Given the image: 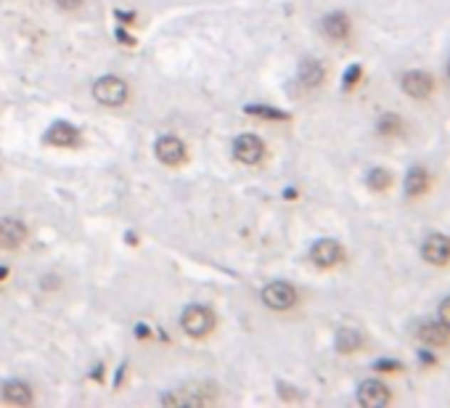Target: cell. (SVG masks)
<instances>
[{
	"mask_svg": "<svg viewBox=\"0 0 450 408\" xmlns=\"http://www.w3.org/2000/svg\"><path fill=\"white\" fill-rule=\"evenodd\" d=\"M93 98L103 106H120V103L127 101V83L122 77H114V74L98 77L93 83Z\"/></svg>",
	"mask_w": 450,
	"mask_h": 408,
	"instance_id": "cell-2",
	"label": "cell"
},
{
	"mask_svg": "<svg viewBox=\"0 0 450 408\" xmlns=\"http://www.w3.org/2000/svg\"><path fill=\"white\" fill-rule=\"evenodd\" d=\"M77 141H80V133H77V128H72L69 122H53L46 133V143H51V146L66 148V146H75Z\"/></svg>",
	"mask_w": 450,
	"mask_h": 408,
	"instance_id": "cell-11",
	"label": "cell"
},
{
	"mask_svg": "<svg viewBox=\"0 0 450 408\" xmlns=\"http://www.w3.org/2000/svg\"><path fill=\"white\" fill-rule=\"evenodd\" d=\"M9 276V268H0V278H6Z\"/></svg>",
	"mask_w": 450,
	"mask_h": 408,
	"instance_id": "cell-26",
	"label": "cell"
},
{
	"mask_svg": "<svg viewBox=\"0 0 450 408\" xmlns=\"http://www.w3.org/2000/svg\"><path fill=\"white\" fill-rule=\"evenodd\" d=\"M434 88L431 77L427 72H408L403 77V91L411 96V98H427Z\"/></svg>",
	"mask_w": 450,
	"mask_h": 408,
	"instance_id": "cell-12",
	"label": "cell"
},
{
	"mask_svg": "<svg viewBox=\"0 0 450 408\" xmlns=\"http://www.w3.org/2000/svg\"><path fill=\"white\" fill-rule=\"evenodd\" d=\"M310 260L318 265V268H334L339 265L342 260H345V250H342V244L334 239H320L313 244V250H310Z\"/></svg>",
	"mask_w": 450,
	"mask_h": 408,
	"instance_id": "cell-4",
	"label": "cell"
},
{
	"mask_svg": "<svg viewBox=\"0 0 450 408\" xmlns=\"http://www.w3.org/2000/svg\"><path fill=\"white\" fill-rule=\"evenodd\" d=\"M424 260L431 262V265H445L450 260V239L448 236H440V233H434L429 239L424 241Z\"/></svg>",
	"mask_w": 450,
	"mask_h": 408,
	"instance_id": "cell-10",
	"label": "cell"
},
{
	"mask_svg": "<svg viewBox=\"0 0 450 408\" xmlns=\"http://www.w3.org/2000/svg\"><path fill=\"white\" fill-rule=\"evenodd\" d=\"M448 77H450V64H448Z\"/></svg>",
	"mask_w": 450,
	"mask_h": 408,
	"instance_id": "cell-27",
	"label": "cell"
},
{
	"mask_svg": "<svg viewBox=\"0 0 450 408\" xmlns=\"http://www.w3.org/2000/svg\"><path fill=\"white\" fill-rule=\"evenodd\" d=\"M323 32H326L331 40H345L350 35V19L345 14H328L323 19Z\"/></svg>",
	"mask_w": 450,
	"mask_h": 408,
	"instance_id": "cell-15",
	"label": "cell"
},
{
	"mask_svg": "<svg viewBox=\"0 0 450 408\" xmlns=\"http://www.w3.org/2000/svg\"><path fill=\"white\" fill-rule=\"evenodd\" d=\"M0 395H3L6 403H14V406H27V403H32V392H29V387L24 382H6Z\"/></svg>",
	"mask_w": 450,
	"mask_h": 408,
	"instance_id": "cell-14",
	"label": "cell"
},
{
	"mask_svg": "<svg viewBox=\"0 0 450 408\" xmlns=\"http://www.w3.org/2000/svg\"><path fill=\"white\" fill-rule=\"evenodd\" d=\"M154 154L159 159L162 165H169V167H178L186 162V146H183V141L175 138V136H162L157 141V146H154Z\"/></svg>",
	"mask_w": 450,
	"mask_h": 408,
	"instance_id": "cell-6",
	"label": "cell"
},
{
	"mask_svg": "<svg viewBox=\"0 0 450 408\" xmlns=\"http://www.w3.org/2000/svg\"><path fill=\"white\" fill-rule=\"evenodd\" d=\"M27 239L24 223L16 218H0V250H16Z\"/></svg>",
	"mask_w": 450,
	"mask_h": 408,
	"instance_id": "cell-7",
	"label": "cell"
},
{
	"mask_svg": "<svg viewBox=\"0 0 450 408\" xmlns=\"http://www.w3.org/2000/svg\"><path fill=\"white\" fill-rule=\"evenodd\" d=\"M217 398V389L212 384H188L180 392L164 395V406H204Z\"/></svg>",
	"mask_w": 450,
	"mask_h": 408,
	"instance_id": "cell-3",
	"label": "cell"
},
{
	"mask_svg": "<svg viewBox=\"0 0 450 408\" xmlns=\"http://www.w3.org/2000/svg\"><path fill=\"white\" fill-rule=\"evenodd\" d=\"M376 369L379 371H394V369H400V363L397 361H379L376 363Z\"/></svg>",
	"mask_w": 450,
	"mask_h": 408,
	"instance_id": "cell-24",
	"label": "cell"
},
{
	"mask_svg": "<svg viewBox=\"0 0 450 408\" xmlns=\"http://www.w3.org/2000/svg\"><path fill=\"white\" fill-rule=\"evenodd\" d=\"M389 183H392V175H389V170H384V167H376V170L368 173V188H374V191H387Z\"/></svg>",
	"mask_w": 450,
	"mask_h": 408,
	"instance_id": "cell-19",
	"label": "cell"
},
{
	"mask_svg": "<svg viewBox=\"0 0 450 408\" xmlns=\"http://www.w3.org/2000/svg\"><path fill=\"white\" fill-rule=\"evenodd\" d=\"M56 6H61V9H80L83 0H56Z\"/></svg>",
	"mask_w": 450,
	"mask_h": 408,
	"instance_id": "cell-25",
	"label": "cell"
},
{
	"mask_svg": "<svg viewBox=\"0 0 450 408\" xmlns=\"http://www.w3.org/2000/svg\"><path fill=\"white\" fill-rule=\"evenodd\" d=\"M234 154L236 159L244 162V165H257L265 154V146L257 136H241V138H236L234 143Z\"/></svg>",
	"mask_w": 450,
	"mask_h": 408,
	"instance_id": "cell-9",
	"label": "cell"
},
{
	"mask_svg": "<svg viewBox=\"0 0 450 408\" xmlns=\"http://www.w3.org/2000/svg\"><path fill=\"white\" fill-rule=\"evenodd\" d=\"M376 128H379V133L382 136H397L400 133V128H403V122H400V117H394V114H382L379 117V122H376Z\"/></svg>",
	"mask_w": 450,
	"mask_h": 408,
	"instance_id": "cell-20",
	"label": "cell"
},
{
	"mask_svg": "<svg viewBox=\"0 0 450 408\" xmlns=\"http://www.w3.org/2000/svg\"><path fill=\"white\" fill-rule=\"evenodd\" d=\"M300 83L305 88H315V85L323 83V64L315 58H305L300 64Z\"/></svg>",
	"mask_w": 450,
	"mask_h": 408,
	"instance_id": "cell-16",
	"label": "cell"
},
{
	"mask_svg": "<svg viewBox=\"0 0 450 408\" xmlns=\"http://www.w3.org/2000/svg\"><path fill=\"white\" fill-rule=\"evenodd\" d=\"M360 80V66H350L347 69V74H345V88H352V85Z\"/></svg>",
	"mask_w": 450,
	"mask_h": 408,
	"instance_id": "cell-22",
	"label": "cell"
},
{
	"mask_svg": "<svg viewBox=\"0 0 450 408\" xmlns=\"http://www.w3.org/2000/svg\"><path fill=\"white\" fill-rule=\"evenodd\" d=\"M357 403L366 408H382L389 403V389H387L382 382L368 379L357 387Z\"/></svg>",
	"mask_w": 450,
	"mask_h": 408,
	"instance_id": "cell-8",
	"label": "cell"
},
{
	"mask_svg": "<svg viewBox=\"0 0 450 408\" xmlns=\"http://www.w3.org/2000/svg\"><path fill=\"white\" fill-rule=\"evenodd\" d=\"M263 302L273 310H289L297 302V292L286 281H273L263 289Z\"/></svg>",
	"mask_w": 450,
	"mask_h": 408,
	"instance_id": "cell-5",
	"label": "cell"
},
{
	"mask_svg": "<svg viewBox=\"0 0 450 408\" xmlns=\"http://www.w3.org/2000/svg\"><path fill=\"white\" fill-rule=\"evenodd\" d=\"M419 340L429 347H442V345L450 342V329L442 324H434V321H427V324L419 326Z\"/></svg>",
	"mask_w": 450,
	"mask_h": 408,
	"instance_id": "cell-13",
	"label": "cell"
},
{
	"mask_svg": "<svg viewBox=\"0 0 450 408\" xmlns=\"http://www.w3.org/2000/svg\"><path fill=\"white\" fill-rule=\"evenodd\" d=\"M180 326L188 337H206L215 329V313L204 305H188L180 315Z\"/></svg>",
	"mask_w": 450,
	"mask_h": 408,
	"instance_id": "cell-1",
	"label": "cell"
},
{
	"mask_svg": "<svg viewBox=\"0 0 450 408\" xmlns=\"http://www.w3.org/2000/svg\"><path fill=\"white\" fill-rule=\"evenodd\" d=\"M363 345V337L355 329H339L337 334V350L339 352H355Z\"/></svg>",
	"mask_w": 450,
	"mask_h": 408,
	"instance_id": "cell-18",
	"label": "cell"
},
{
	"mask_svg": "<svg viewBox=\"0 0 450 408\" xmlns=\"http://www.w3.org/2000/svg\"><path fill=\"white\" fill-rule=\"evenodd\" d=\"M246 111L249 114H254V117H268V120H286V114L278 109H271V106H246Z\"/></svg>",
	"mask_w": 450,
	"mask_h": 408,
	"instance_id": "cell-21",
	"label": "cell"
},
{
	"mask_svg": "<svg viewBox=\"0 0 450 408\" xmlns=\"http://www.w3.org/2000/svg\"><path fill=\"white\" fill-rule=\"evenodd\" d=\"M440 324L450 329V297H445L440 305Z\"/></svg>",
	"mask_w": 450,
	"mask_h": 408,
	"instance_id": "cell-23",
	"label": "cell"
},
{
	"mask_svg": "<svg viewBox=\"0 0 450 408\" xmlns=\"http://www.w3.org/2000/svg\"><path fill=\"white\" fill-rule=\"evenodd\" d=\"M427 185H429V175H427V170L424 167H413L408 178H405V194L408 196H422L427 191Z\"/></svg>",
	"mask_w": 450,
	"mask_h": 408,
	"instance_id": "cell-17",
	"label": "cell"
}]
</instances>
